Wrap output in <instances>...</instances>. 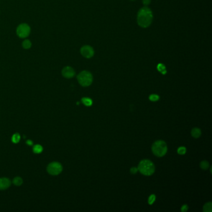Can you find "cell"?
<instances>
[{
	"label": "cell",
	"mask_w": 212,
	"mask_h": 212,
	"mask_svg": "<svg viewBox=\"0 0 212 212\" xmlns=\"http://www.w3.org/2000/svg\"><path fill=\"white\" fill-rule=\"evenodd\" d=\"M82 102L87 107H90L93 103L92 100L89 98H87V97H84L82 99Z\"/></svg>",
	"instance_id": "obj_15"
},
{
	"label": "cell",
	"mask_w": 212,
	"mask_h": 212,
	"mask_svg": "<svg viewBox=\"0 0 212 212\" xmlns=\"http://www.w3.org/2000/svg\"><path fill=\"white\" fill-rule=\"evenodd\" d=\"M203 210L204 212H211L212 211V202H207L204 205Z\"/></svg>",
	"instance_id": "obj_13"
},
{
	"label": "cell",
	"mask_w": 212,
	"mask_h": 212,
	"mask_svg": "<svg viewBox=\"0 0 212 212\" xmlns=\"http://www.w3.org/2000/svg\"><path fill=\"white\" fill-rule=\"evenodd\" d=\"M62 76L65 78H71L75 76L76 72H75L73 68L69 67V66H67V67H65L62 69Z\"/></svg>",
	"instance_id": "obj_8"
},
{
	"label": "cell",
	"mask_w": 212,
	"mask_h": 212,
	"mask_svg": "<svg viewBox=\"0 0 212 212\" xmlns=\"http://www.w3.org/2000/svg\"><path fill=\"white\" fill-rule=\"evenodd\" d=\"M152 11L148 7L141 8L138 13V23L142 28L149 27L152 23Z\"/></svg>",
	"instance_id": "obj_1"
},
{
	"label": "cell",
	"mask_w": 212,
	"mask_h": 212,
	"mask_svg": "<svg viewBox=\"0 0 212 212\" xmlns=\"http://www.w3.org/2000/svg\"><path fill=\"white\" fill-rule=\"evenodd\" d=\"M11 184V180L8 178H0V190L1 191H4V190L10 187Z\"/></svg>",
	"instance_id": "obj_9"
},
{
	"label": "cell",
	"mask_w": 212,
	"mask_h": 212,
	"mask_svg": "<svg viewBox=\"0 0 212 212\" xmlns=\"http://www.w3.org/2000/svg\"><path fill=\"white\" fill-rule=\"evenodd\" d=\"M12 183L16 186H20L23 183V179L20 177H16L12 180Z\"/></svg>",
	"instance_id": "obj_11"
},
{
	"label": "cell",
	"mask_w": 212,
	"mask_h": 212,
	"mask_svg": "<svg viewBox=\"0 0 212 212\" xmlns=\"http://www.w3.org/2000/svg\"><path fill=\"white\" fill-rule=\"evenodd\" d=\"M138 168H137V167H132V168H131V169H130L131 173V174H136V172H138Z\"/></svg>",
	"instance_id": "obj_22"
},
{
	"label": "cell",
	"mask_w": 212,
	"mask_h": 212,
	"mask_svg": "<svg viewBox=\"0 0 212 212\" xmlns=\"http://www.w3.org/2000/svg\"><path fill=\"white\" fill-rule=\"evenodd\" d=\"M201 134H202L201 130L199 129V128H197V127L193 128L191 131V134L194 138H198L201 136Z\"/></svg>",
	"instance_id": "obj_10"
},
{
	"label": "cell",
	"mask_w": 212,
	"mask_h": 212,
	"mask_svg": "<svg viewBox=\"0 0 212 212\" xmlns=\"http://www.w3.org/2000/svg\"><path fill=\"white\" fill-rule=\"evenodd\" d=\"M138 169L140 172L141 174L146 176H149L154 173V171H155V166H154L151 161L148 159H144L139 162Z\"/></svg>",
	"instance_id": "obj_2"
},
{
	"label": "cell",
	"mask_w": 212,
	"mask_h": 212,
	"mask_svg": "<svg viewBox=\"0 0 212 212\" xmlns=\"http://www.w3.org/2000/svg\"><path fill=\"white\" fill-rule=\"evenodd\" d=\"M177 152L179 154H180V155H183V154H185V152H186V148L185 147H180L177 149Z\"/></svg>",
	"instance_id": "obj_21"
},
{
	"label": "cell",
	"mask_w": 212,
	"mask_h": 212,
	"mask_svg": "<svg viewBox=\"0 0 212 212\" xmlns=\"http://www.w3.org/2000/svg\"><path fill=\"white\" fill-rule=\"evenodd\" d=\"M33 151L35 154H41L43 151V148L40 144H36L34 145Z\"/></svg>",
	"instance_id": "obj_12"
},
{
	"label": "cell",
	"mask_w": 212,
	"mask_h": 212,
	"mask_svg": "<svg viewBox=\"0 0 212 212\" xmlns=\"http://www.w3.org/2000/svg\"><path fill=\"white\" fill-rule=\"evenodd\" d=\"M31 45L32 44L29 40H25L23 42V47L24 48H25V49H28V48H30Z\"/></svg>",
	"instance_id": "obj_18"
},
{
	"label": "cell",
	"mask_w": 212,
	"mask_h": 212,
	"mask_svg": "<svg viewBox=\"0 0 212 212\" xmlns=\"http://www.w3.org/2000/svg\"><path fill=\"white\" fill-rule=\"evenodd\" d=\"M30 33V28L27 24H21L18 26L16 29V33L19 37L26 38L29 36Z\"/></svg>",
	"instance_id": "obj_6"
},
{
	"label": "cell",
	"mask_w": 212,
	"mask_h": 212,
	"mask_svg": "<svg viewBox=\"0 0 212 212\" xmlns=\"http://www.w3.org/2000/svg\"><path fill=\"white\" fill-rule=\"evenodd\" d=\"M63 170V167L59 162H52L47 167V171L52 175H57L60 174Z\"/></svg>",
	"instance_id": "obj_5"
},
{
	"label": "cell",
	"mask_w": 212,
	"mask_h": 212,
	"mask_svg": "<svg viewBox=\"0 0 212 212\" xmlns=\"http://www.w3.org/2000/svg\"><path fill=\"white\" fill-rule=\"evenodd\" d=\"M80 52L81 54L85 57V58H91V57H93L94 54V48H93L91 46H83L81 49H80Z\"/></svg>",
	"instance_id": "obj_7"
},
{
	"label": "cell",
	"mask_w": 212,
	"mask_h": 212,
	"mask_svg": "<svg viewBox=\"0 0 212 212\" xmlns=\"http://www.w3.org/2000/svg\"><path fill=\"white\" fill-rule=\"evenodd\" d=\"M77 80L82 87H88L93 82V76L90 72L85 70L78 75Z\"/></svg>",
	"instance_id": "obj_4"
},
{
	"label": "cell",
	"mask_w": 212,
	"mask_h": 212,
	"mask_svg": "<svg viewBox=\"0 0 212 212\" xmlns=\"http://www.w3.org/2000/svg\"><path fill=\"white\" fill-rule=\"evenodd\" d=\"M143 3L145 6H148L151 3V0H143Z\"/></svg>",
	"instance_id": "obj_24"
},
{
	"label": "cell",
	"mask_w": 212,
	"mask_h": 212,
	"mask_svg": "<svg viewBox=\"0 0 212 212\" xmlns=\"http://www.w3.org/2000/svg\"><path fill=\"white\" fill-rule=\"evenodd\" d=\"M149 100L152 101H156L159 100V96L155 94H152L149 96Z\"/></svg>",
	"instance_id": "obj_19"
},
{
	"label": "cell",
	"mask_w": 212,
	"mask_h": 212,
	"mask_svg": "<svg viewBox=\"0 0 212 212\" xmlns=\"http://www.w3.org/2000/svg\"><path fill=\"white\" fill-rule=\"evenodd\" d=\"M26 143L28 145H32L33 144V141H31V140L29 139V140H27V141H26Z\"/></svg>",
	"instance_id": "obj_25"
},
{
	"label": "cell",
	"mask_w": 212,
	"mask_h": 212,
	"mask_svg": "<svg viewBox=\"0 0 212 212\" xmlns=\"http://www.w3.org/2000/svg\"><path fill=\"white\" fill-rule=\"evenodd\" d=\"M20 139H21V136L19 133H17V132L13 134L12 136V138H11L12 142L15 144L18 143L20 141Z\"/></svg>",
	"instance_id": "obj_14"
},
{
	"label": "cell",
	"mask_w": 212,
	"mask_h": 212,
	"mask_svg": "<svg viewBox=\"0 0 212 212\" xmlns=\"http://www.w3.org/2000/svg\"><path fill=\"white\" fill-rule=\"evenodd\" d=\"M157 70L161 72L162 74H166V67L164 64H159L157 65Z\"/></svg>",
	"instance_id": "obj_16"
},
{
	"label": "cell",
	"mask_w": 212,
	"mask_h": 212,
	"mask_svg": "<svg viewBox=\"0 0 212 212\" xmlns=\"http://www.w3.org/2000/svg\"><path fill=\"white\" fill-rule=\"evenodd\" d=\"M200 166L201 167V169L204 170H206L209 167V163L206 161H203L200 162Z\"/></svg>",
	"instance_id": "obj_17"
},
{
	"label": "cell",
	"mask_w": 212,
	"mask_h": 212,
	"mask_svg": "<svg viewBox=\"0 0 212 212\" xmlns=\"http://www.w3.org/2000/svg\"><path fill=\"white\" fill-rule=\"evenodd\" d=\"M188 206L187 205H184L182 206V208H181V211L185 212L188 210Z\"/></svg>",
	"instance_id": "obj_23"
},
{
	"label": "cell",
	"mask_w": 212,
	"mask_h": 212,
	"mask_svg": "<svg viewBox=\"0 0 212 212\" xmlns=\"http://www.w3.org/2000/svg\"><path fill=\"white\" fill-rule=\"evenodd\" d=\"M156 200V195H154V194H152V195H151L149 196V199H148V203L149 205H152L154 204V202H155Z\"/></svg>",
	"instance_id": "obj_20"
},
{
	"label": "cell",
	"mask_w": 212,
	"mask_h": 212,
	"mask_svg": "<svg viewBox=\"0 0 212 212\" xmlns=\"http://www.w3.org/2000/svg\"><path fill=\"white\" fill-rule=\"evenodd\" d=\"M152 151L157 157H163L167 152V145L165 141L158 140L154 142L152 145Z\"/></svg>",
	"instance_id": "obj_3"
}]
</instances>
